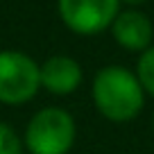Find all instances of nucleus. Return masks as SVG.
Masks as SVG:
<instances>
[{
  "label": "nucleus",
  "instance_id": "f257e3e1",
  "mask_svg": "<svg viewBox=\"0 0 154 154\" xmlns=\"http://www.w3.org/2000/svg\"><path fill=\"white\" fill-rule=\"evenodd\" d=\"M93 104L111 122L134 120L145 104V91L136 72L125 66H104L93 77Z\"/></svg>",
  "mask_w": 154,
  "mask_h": 154
},
{
  "label": "nucleus",
  "instance_id": "f03ea898",
  "mask_svg": "<svg viewBox=\"0 0 154 154\" xmlns=\"http://www.w3.org/2000/svg\"><path fill=\"white\" fill-rule=\"evenodd\" d=\"M75 134V118L66 109L45 106L29 118L23 145L29 154H68Z\"/></svg>",
  "mask_w": 154,
  "mask_h": 154
},
{
  "label": "nucleus",
  "instance_id": "7ed1b4c3",
  "mask_svg": "<svg viewBox=\"0 0 154 154\" xmlns=\"http://www.w3.org/2000/svg\"><path fill=\"white\" fill-rule=\"evenodd\" d=\"M41 88L38 63L20 50H0V102L25 104Z\"/></svg>",
  "mask_w": 154,
  "mask_h": 154
},
{
  "label": "nucleus",
  "instance_id": "20e7f679",
  "mask_svg": "<svg viewBox=\"0 0 154 154\" xmlns=\"http://www.w3.org/2000/svg\"><path fill=\"white\" fill-rule=\"evenodd\" d=\"M120 0H57L61 23L70 32L82 36H95L111 27L120 14Z\"/></svg>",
  "mask_w": 154,
  "mask_h": 154
},
{
  "label": "nucleus",
  "instance_id": "39448f33",
  "mask_svg": "<svg viewBox=\"0 0 154 154\" xmlns=\"http://www.w3.org/2000/svg\"><path fill=\"white\" fill-rule=\"evenodd\" d=\"M38 77H41V88H45L52 95H70L82 84V66L72 57L66 54H54L45 59L38 66Z\"/></svg>",
  "mask_w": 154,
  "mask_h": 154
},
{
  "label": "nucleus",
  "instance_id": "423d86ee",
  "mask_svg": "<svg viewBox=\"0 0 154 154\" xmlns=\"http://www.w3.org/2000/svg\"><path fill=\"white\" fill-rule=\"evenodd\" d=\"M111 34L113 41L125 50H134V52H143L149 48V41L154 36L152 20L136 9L120 11L111 23Z\"/></svg>",
  "mask_w": 154,
  "mask_h": 154
},
{
  "label": "nucleus",
  "instance_id": "0eeeda50",
  "mask_svg": "<svg viewBox=\"0 0 154 154\" xmlns=\"http://www.w3.org/2000/svg\"><path fill=\"white\" fill-rule=\"evenodd\" d=\"M136 77H138L143 91L154 97V45L140 52L138 61H136Z\"/></svg>",
  "mask_w": 154,
  "mask_h": 154
},
{
  "label": "nucleus",
  "instance_id": "6e6552de",
  "mask_svg": "<svg viewBox=\"0 0 154 154\" xmlns=\"http://www.w3.org/2000/svg\"><path fill=\"white\" fill-rule=\"evenodd\" d=\"M0 154H23V140L7 122H0Z\"/></svg>",
  "mask_w": 154,
  "mask_h": 154
},
{
  "label": "nucleus",
  "instance_id": "1a4fd4ad",
  "mask_svg": "<svg viewBox=\"0 0 154 154\" xmlns=\"http://www.w3.org/2000/svg\"><path fill=\"white\" fill-rule=\"evenodd\" d=\"M120 2H127V5H143L147 0H120Z\"/></svg>",
  "mask_w": 154,
  "mask_h": 154
},
{
  "label": "nucleus",
  "instance_id": "9d476101",
  "mask_svg": "<svg viewBox=\"0 0 154 154\" xmlns=\"http://www.w3.org/2000/svg\"><path fill=\"white\" fill-rule=\"evenodd\" d=\"M152 129H154V116H152Z\"/></svg>",
  "mask_w": 154,
  "mask_h": 154
}]
</instances>
